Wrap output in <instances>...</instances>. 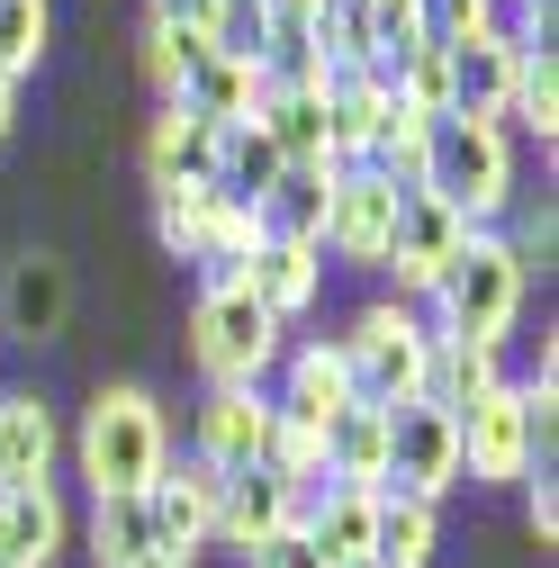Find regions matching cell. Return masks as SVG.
Wrapping results in <instances>:
<instances>
[{
    "mask_svg": "<svg viewBox=\"0 0 559 568\" xmlns=\"http://www.w3.org/2000/svg\"><path fill=\"white\" fill-rule=\"evenodd\" d=\"M154 19H163V28H199L207 0H154Z\"/></svg>",
    "mask_w": 559,
    "mask_h": 568,
    "instance_id": "obj_35",
    "label": "cell"
},
{
    "mask_svg": "<svg viewBox=\"0 0 559 568\" xmlns=\"http://www.w3.org/2000/svg\"><path fill=\"white\" fill-rule=\"evenodd\" d=\"M0 568H10V559H0Z\"/></svg>",
    "mask_w": 559,
    "mask_h": 568,
    "instance_id": "obj_40",
    "label": "cell"
},
{
    "mask_svg": "<svg viewBox=\"0 0 559 568\" xmlns=\"http://www.w3.org/2000/svg\"><path fill=\"white\" fill-rule=\"evenodd\" d=\"M280 181V145L262 135V118H235L217 135V199L226 207H262V190Z\"/></svg>",
    "mask_w": 559,
    "mask_h": 568,
    "instance_id": "obj_24",
    "label": "cell"
},
{
    "mask_svg": "<svg viewBox=\"0 0 559 568\" xmlns=\"http://www.w3.org/2000/svg\"><path fill=\"white\" fill-rule=\"evenodd\" d=\"M443 54H451V118H506L524 54H506V45H443Z\"/></svg>",
    "mask_w": 559,
    "mask_h": 568,
    "instance_id": "obj_26",
    "label": "cell"
},
{
    "mask_svg": "<svg viewBox=\"0 0 559 568\" xmlns=\"http://www.w3.org/2000/svg\"><path fill=\"white\" fill-rule=\"evenodd\" d=\"M280 325L244 280H207L199 307H190V362L207 371V388H262L271 362H280Z\"/></svg>",
    "mask_w": 559,
    "mask_h": 568,
    "instance_id": "obj_6",
    "label": "cell"
},
{
    "mask_svg": "<svg viewBox=\"0 0 559 568\" xmlns=\"http://www.w3.org/2000/svg\"><path fill=\"white\" fill-rule=\"evenodd\" d=\"M353 568H379V559H353Z\"/></svg>",
    "mask_w": 559,
    "mask_h": 568,
    "instance_id": "obj_39",
    "label": "cell"
},
{
    "mask_svg": "<svg viewBox=\"0 0 559 568\" xmlns=\"http://www.w3.org/2000/svg\"><path fill=\"white\" fill-rule=\"evenodd\" d=\"M45 37H54V10L45 0H0V73H37L45 63Z\"/></svg>",
    "mask_w": 559,
    "mask_h": 568,
    "instance_id": "obj_30",
    "label": "cell"
},
{
    "mask_svg": "<svg viewBox=\"0 0 559 568\" xmlns=\"http://www.w3.org/2000/svg\"><path fill=\"white\" fill-rule=\"evenodd\" d=\"M325 469H334V487H379L388 478V415L379 406H343L325 424Z\"/></svg>",
    "mask_w": 559,
    "mask_h": 568,
    "instance_id": "obj_23",
    "label": "cell"
},
{
    "mask_svg": "<svg viewBox=\"0 0 559 568\" xmlns=\"http://www.w3.org/2000/svg\"><path fill=\"white\" fill-rule=\"evenodd\" d=\"M370 559L379 568H434L443 559V506H434V496H406V487H379Z\"/></svg>",
    "mask_w": 559,
    "mask_h": 568,
    "instance_id": "obj_18",
    "label": "cell"
},
{
    "mask_svg": "<svg viewBox=\"0 0 559 568\" xmlns=\"http://www.w3.org/2000/svg\"><path fill=\"white\" fill-rule=\"evenodd\" d=\"M253 118L280 145V163H325V82H271Z\"/></svg>",
    "mask_w": 559,
    "mask_h": 568,
    "instance_id": "obj_20",
    "label": "cell"
},
{
    "mask_svg": "<svg viewBox=\"0 0 559 568\" xmlns=\"http://www.w3.org/2000/svg\"><path fill=\"white\" fill-rule=\"evenodd\" d=\"M370 524H379V487H325L298 532L325 550V568H353V559H370Z\"/></svg>",
    "mask_w": 559,
    "mask_h": 568,
    "instance_id": "obj_22",
    "label": "cell"
},
{
    "mask_svg": "<svg viewBox=\"0 0 559 568\" xmlns=\"http://www.w3.org/2000/svg\"><path fill=\"white\" fill-rule=\"evenodd\" d=\"M0 487H54V406L37 388H0Z\"/></svg>",
    "mask_w": 559,
    "mask_h": 568,
    "instance_id": "obj_15",
    "label": "cell"
},
{
    "mask_svg": "<svg viewBox=\"0 0 559 568\" xmlns=\"http://www.w3.org/2000/svg\"><path fill=\"white\" fill-rule=\"evenodd\" d=\"M19 126V73H0V135Z\"/></svg>",
    "mask_w": 559,
    "mask_h": 568,
    "instance_id": "obj_36",
    "label": "cell"
},
{
    "mask_svg": "<svg viewBox=\"0 0 559 568\" xmlns=\"http://www.w3.org/2000/svg\"><path fill=\"white\" fill-rule=\"evenodd\" d=\"M497 379H506V352H487V343H434V362H425V397H415V406L460 415L469 397H487Z\"/></svg>",
    "mask_w": 559,
    "mask_h": 568,
    "instance_id": "obj_25",
    "label": "cell"
},
{
    "mask_svg": "<svg viewBox=\"0 0 559 568\" xmlns=\"http://www.w3.org/2000/svg\"><path fill=\"white\" fill-rule=\"evenodd\" d=\"M469 244V226L434 190H397V226H388V271H397V298H434L443 262Z\"/></svg>",
    "mask_w": 559,
    "mask_h": 568,
    "instance_id": "obj_10",
    "label": "cell"
},
{
    "mask_svg": "<svg viewBox=\"0 0 559 568\" xmlns=\"http://www.w3.org/2000/svg\"><path fill=\"white\" fill-rule=\"evenodd\" d=\"M207 207H217V181L154 190V235H163V253H181V262H190V244H199V226H207Z\"/></svg>",
    "mask_w": 559,
    "mask_h": 568,
    "instance_id": "obj_31",
    "label": "cell"
},
{
    "mask_svg": "<svg viewBox=\"0 0 559 568\" xmlns=\"http://www.w3.org/2000/svg\"><path fill=\"white\" fill-rule=\"evenodd\" d=\"M379 487H406V496H443L460 487V424L443 406H397L388 415V478Z\"/></svg>",
    "mask_w": 559,
    "mask_h": 568,
    "instance_id": "obj_8",
    "label": "cell"
},
{
    "mask_svg": "<svg viewBox=\"0 0 559 568\" xmlns=\"http://www.w3.org/2000/svg\"><path fill=\"white\" fill-rule=\"evenodd\" d=\"M135 568H190V559H172V550H154V559H135Z\"/></svg>",
    "mask_w": 559,
    "mask_h": 568,
    "instance_id": "obj_38",
    "label": "cell"
},
{
    "mask_svg": "<svg viewBox=\"0 0 559 568\" xmlns=\"http://www.w3.org/2000/svg\"><path fill=\"white\" fill-rule=\"evenodd\" d=\"M271 388H207V406H199V434H190V452L207 460V469H253L262 452H271Z\"/></svg>",
    "mask_w": 559,
    "mask_h": 568,
    "instance_id": "obj_12",
    "label": "cell"
},
{
    "mask_svg": "<svg viewBox=\"0 0 559 568\" xmlns=\"http://www.w3.org/2000/svg\"><path fill=\"white\" fill-rule=\"evenodd\" d=\"M497 126H524V135H541V145L559 135V63L550 54H524L515 63V91H506V118Z\"/></svg>",
    "mask_w": 559,
    "mask_h": 568,
    "instance_id": "obj_29",
    "label": "cell"
},
{
    "mask_svg": "<svg viewBox=\"0 0 559 568\" xmlns=\"http://www.w3.org/2000/svg\"><path fill=\"white\" fill-rule=\"evenodd\" d=\"M362 10H370V73H388V63L425 37L415 28V0H362Z\"/></svg>",
    "mask_w": 559,
    "mask_h": 568,
    "instance_id": "obj_33",
    "label": "cell"
},
{
    "mask_svg": "<svg viewBox=\"0 0 559 568\" xmlns=\"http://www.w3.org/2000/svg\"><path fill=\"white\" fill-rule=\"evenodd\" d=\"M451 424H460V478H478V487H515V478L550 469L559 397H550V388H524V379H497L487 397H469Z\"/></svg>",
    "mask_w": 559,
    "mask_h": 568,
    "instance_id": "obj_3",
    "label": "cell"
},
{
    "mask_svg": "<svg viewBox=\"0 0 559 568\" xmlns=\"http://www.w3.org/2000/svg\"><path fill=\"white\" fill-rule=\"evenodd\" d=\"M343 371H353V406H415L425 397V362H434V307L425 298H370L353 325L334 334Z\"/></svg>",
    "mask_w": 559,
    "mask_h": 568,
    "instance_id": "obj_2",
    "label": "cell"
},
{
    "mask_svg": "<svg viewBox=\"0 0 559 568\" xmlns=\"http://www.w3.org/2000/svg\"><path fill=\"white\" fill-rule=\"evenodd\" d=\"M262 91H271V73H253V63H226V54H207L199 45V63L181 73V109H199V118H217V126H235V118H253L262 109Z\"/></svg>",
    "mask_w": 559,
    "mask_h": 568,
    "instance_id": "obj_21",
    "label": "cell"
},
{
    "mask_svg": "<svg viewBox=\"0 0 559 568\" xmlns=\"http://www.w3.org/2000/svg\"><path fill=\"white\" fill-rule=\"evenodd\" d=\"M325 190H334V163H280V181L262 190V235L280 244H316L325 235Z\"/></svg>",
    "mask_w": 559,
    "mask_h": 568,
    "instance_id": "obj_19",
    "label": "cell"
},
{
    "mask_svg": "<svg viewBox=\"0 0 559 568\" xmlns=\"http://www.w3.org/2000/svg\"><path fill=\"white\" fill-rule=\"evenodd\" d=\"M244 568H325V550H316L298 524H280L271 541H253V550H244Z\"/></svg>",
    "mask_w": 559,
    "mask_h": 568,
    "instance_id": "obj_34",
    "label": "cell"
},
{
    "mask_svg": "<svg viewBox=\"0 0 559 568\" xmlns=\"http://www.w3.org/2000/svg\"><path fill=\"white\" fill-rule=\"evenodd\" d=\"M63 496L54 487H0V559L10 568H54L63 559Z\"/></svg>",
    "mask_w": 559,
    "mask_h": 568,
    "instance_id": "obj_17",
    "label": "cell"
},
{
    "mask_svg": "<svg viewBox=\"0 0 559 568\" xmlns=\"http://www.w3.org/2000/svg\"><path fill=\"white\" fill-rule=\"evenodd\" d=\"M172 460V424L145 388H100L82 406V478L91 496H145Z\"/></svg>",
    "mask_w": 559,
    "mask_h": 568,
    "instance_id": "obj_5",
    "label": "cell"
},
{
    "mask_svg": "<svg viewBox=\"0 0 559 568\" xmlns=\"http://www.w3.org/2000/svg\"><path fill=\"white\" fill-rule=\"evenodd\" d=\"M63 316H73V271H63V253H19L10 262V280H0V334L10 343H54L63 334Z\"/></svg>",
    "mask_w": 559,
    "mask_h": 568,
    "instance_id": "obj_11",
    "label": "cell"
},
{
    "mask_svg": "<svg viewBox=\"0 0 559 568\" xmlns=\"http://www.w3.org/2000/svg\"><path fill=\"white\" fill-rule=\"evenodd\" d=\"M217 118H199V109H181V100H163L154 109V126H145V181L154 190H190V181H217Z\"/></svg>",
    "mask_w": 559,
    "mask_h": 568,
    "instance_id": "obj_14",
    "label": "cell"
},
{
    "mask_svg": "<svg viewBox=\"0 0 559 568\" xmlns=\"http://www.w3.org/2000/svg\"><path fill=\"white\" fill-rule=\"evenodd\" d=\"M217 487H226V469H207L199 452H190V460H163V478L145 487L154 550H172V559H199L207 541H217Z\"/></svg>",
    "mask_w": 559,
    "mask_h": 568,
    "instance_id": "obj_9",
    "label": "cell"
},
{
    "mask_svg": "<svg viewBox=\"0 0 559 568\" xmlns=\"http://www.w3.org/2000/svg\"><path fill=\"white\" fill-rule=\"evenodd\" d=\"M262 10H271V19H316L325 0H262Z\"/></svg>",
    "mask_w": 559,
    "mask_h": 568,
    "instance_id": "obj_37",
    "label": "cell"
},
{
    "mask_svg": "<svg viewBox=\"0 0 559 568\" xmlns=\"http://www.w3.org/2000/svg\"><path fill=\"white\" fill-rule=\"evenodd\" d=\"M524 290H532V271L506 253V226H469V244L443 262L434 280V343H487V352H506L515 316H524Z\"/></svg>",
    "mask_w": 559,
    "mask_h": 568,
    "instance_id": "obj_1",
    "label": "cell"
},
{
    "mask_svg": "<svg viewBox=\"0 0 559 568\" xmlns=\"http://www.w3.org/2000/svg\"><path fill=\"white\" fill-rule=\"evenodd\" d=\"M91 559H100V568L154 559V515H145V496H91Z\"/></svg>",
    "mask_w": 559,
    "mask_h": 568,
    "instance_id": "obj_27",
    "label": "cell"
},
{
    "mask_svg": "<svg viewBox=\"0 0 559 568\" xmlns=\"http://www.w3.org/2000/svg\"><path fill=\"white\" fill-rule=\"evenodd\" d=\"M425 190L460 226H497L515 207V135L497 118H434L425 135Z\"/></svg>",
    "mask_w": 559,
    "mask_h": 568,
    "instance_id": "obj_4",
    "label": "cell"
},
{
    "mask_svg": "<svg viewBox=\"0 0 559 568\" xmlns=\"http://www.w3.org/2000/svg\"><path fill=\"white\" fill-rule=\"evenodd\" d=\"M190 63H199V28H163V19H154V28H145V82L172 100Z\"/></svg>",
    "mask_w": 559,
    "mask_h": 568,
    "instance_id": "obj_32",
    "label": "cell"
},
{
    "mask_svg": "<svg viewBox=\"0 0 559 568\" xmlns=\"http://www.w3.org/2000/svg\"><path fill=\"white\" fill-rule=\"evenodd\" d=\"M280 524H289V478H280V469H226V487H217V541L244 559L253 541H271Z\"/></svg>",
    "mask_w": 559,
    "mask_h": 568,
    "instance_id": "obj_16",
    "label": "cell"
},
{
    "mask_svg": "<svg viewBox=\"0 0 559 568\" xmlns=\"http://www.w3.org/2000/svg\"><path fill=\"white\" fill-rule=\"evenodd\" d=\"M199 45H207V54H226V63H253V73H262V54H271V10H262V0H207Z\"/></svg>",
    "mask_w": 559,
    "mask_h": 568,
    "instance_id": "obj_28",
    "label": "cell"
},
{
    "mask_svg": "<svg viewBox=\"0 0 559 568\" xmlns=\"http://www.w3.org/2000/svg\"><path fill=\"white\" fill-rule=\"evenodd\" d=\"M235 280H244V290H253L280 325H298V316L325 298V244H280V235H262Z\"/></svg>",
    "mask_w": 559,
    "mask_h": 568,
    "instance_id": "obj_13",
    "label": "cell"
},
{
    "mask_svg": "<svg viewBox=\"0 0 559 568\" xmlns=\"http://www.w3.org/2000/svg\"><path fill=\"white\" fill-rule=\"evenodd\" d=\"M388 226H397V181H379L370 163L334 172L325 190V262H353V271H388Z\"/></svg>",
    "mask_w": 559,
    "mask_h": 568,
    "instance_id": "obj_7",
    "label": "cell"
}]
</instances>
